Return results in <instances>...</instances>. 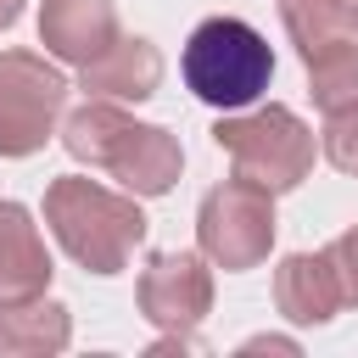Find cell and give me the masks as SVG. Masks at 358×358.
I'll list each match as a JSON object with an SVG mask.
<instances>
[{
  "mask_svg": "<svg viewBox=\"0 0 358 358\" xmlns=\"http://www.w3.org/2000/svg\"><path fill=\"white\" fill-rule=\"evenodd\" d=\"M45 224L50 235L62 241V252L84 268V274H123L134 246L145 241V213H140V196H117L84 173H62L45 185Z\"/></svg>",
  "mask_w": 358,
  "mask_h": 358,
  "instance_id": "cell-1",
  "label": "cell"
},
{
  "mask_svg": "<svg viewBox=\"0 0 358 358\" xmlns=\"http://www.w3.org/2000/svg\"><path fill=\"white\" fill-rule=\"evenodd\" d=\"M179 67H185V84H190L196 101H207L218 112H246L274 78V50L252 22L207 17V22L190 28Z\"/></svg>",
  "mask_w": 358,
  "mask_h": 358,
  "instance_id": "cell-2",
  "label": "cell"
},
{
  "mask_svg": "<svg viewBox=\"0 0 358 358\" xmlns=\"http://www.w3.org/2000/svg\"><path fill=\"white\" fill-rule=\"evenodd\" d=\"M218 151L229 157L235 179L263 185L268 196L296 190L313 168V129L291 106H257V112H224L213 123Z\"/></svg>",
  "mask_w": 358,
  "mask_h": 358,
  "instance_id": "cell-3",
  "label": "cell"
},
{
  "mask_svg": "<svg viewBox=\"0 0 358 358\" xmlns=\"http://www.w3.org/2000/svg\"><path fill=\"white\" fill-rule=\"evenodd\" d=\"M274 196L263 185H246V179H224L201 196L196 207V241H201V257L241 274V268H257L274 246Z\"/></svg>",
  "mask_w": 358,
  "mask_h": 358,
  "instance_id": "cell-4",
  "label": "cell"
},
{
  "mask_svg": "<svg viewBox=\"0 0 358 358\" xmlns=\"http://www.w3.org/2000/svg\"><path fill=\"white\" fill-rule=\"evenodd\" d=\"M67 112V78L34 50H0V157H34Z\"/></svg>",
  "mask_w": 358,
  "mask_h": 358,
  "instance_id": "cell-5",
  "label": "cell"
},
{
  "mask_svg": "<svg viewBox=\"0 0 358 358\" xmlns=\"http://www.w3.org/2000/svg\"><path fill=\"white\" fill-rule=\"evenodd\" d=\"M140 313L157 330H196L213 308V268L196 252H151L134 285Z\"/></svg>",
  "mask_w": 358,
  "mask_h": 358,
  "instance_id": "cell-6",
  "label": "cell"
},
{
  "mask_svg": "<svg viewBox=\"0 0 358 358\" xmlns=\"http://www.w3.org/2000/svg\"><path fill=\"white\" fill-rule=\"evenodd\" d=\"M162 84V50L140 34H117L95 62L78 67V90L90 101H151Z\"/></svg>",
  "mask_w": 358,
  "mask_h": 358,
  "instance_id": "cell-7",
  "label": "cell"
},
{
  "mask_svg": "<svg viewBox=\"0 0 358 358\" xmlns=\"http://www.w3.org/2000/svg\"><path fill=\"white\" fill-rule=\"evenodd\" d=\"M179 168H185V151L162 123H129L117 151L106 157V173L129 196H168L179 185Z\"/></svg>",
  "mask_w": 358,
  "mask_h": 358,
  "instance_id": "cell-8",
  "label": "cell"
},
{
  "mask_svg": "<svg viewBox=\"0 0 358 358\" xmlns=\"http://www.w3.org/2000/svg\"><path fill=\"white\" fill-rule=\"evenodd\" d=\"M117 39V6L112 0H45L39 6V45L56 62H95Z\"/></svg>",
  "mask_w": 358,
  "mask_h": 358,
  "instance_id": "cell-9",
  "label": "cell"
},
{
  "mask_svg": "<svg viewBox=\"0 0 358 358\" xmlns=\"http://www.w3.org/2000/svg\"><path fill=\"white\" fill-rule=\"evenodd\" d=\"M274 308H280L291 324H330V319L347 308L330 257H324V252H291V257L274 268Z\"/></svg>",
  "mask_w": 358,
  "mask_h": 358,
  "instance_id": "cell-10",
  "label": "cell"
},
{
  "mask_svg": "<svg viewBox=\"0 0 358 358\" xmlns=\"http://www.w3.org/2000/svg\"><path fill=\"white\" fill-rule=\"evenodd\" d=\"M50 252L39 241V224L22 201H0V302L50 291Z\"/></svg>",
  "mask_w": 358,
  "mask_h": 358,
  "instance_id": "cell-11",
  "label": "cell"
},
{
  "mask_svg": "<svg viewBox=\"0 0 358 358\" xmlns=\"http://www.w3.org/2000/svg\"><path fill=\"white\" fill-rule=\"evenodd\" d=\"M67 341H73V313L45 291L0 302V358H50Z\"/></svg>",
  "mask_w": 358,
  "mask_h": 358,
  "instance_id": "cell-12",
  "label": "cell"
},
{
  "mask_svg": "<svg viewBox=\"0 0 358 358\" xmlns=\"http://www.w3.org/2000/svg\"><path fill=\"white\" fill-rule=\"evenodd\" d=\"M280 22H285L302 67L319 62V56H330V50H341V45H358L347 0H280Z\"/></svg>",
  "mask_w": 358,
  "mask_h": 358,
  "instance_id": "cell-13",
  "label": "cell"
},
{
  "mask_svg": "<svg viewBox=\"0 0 358 358\" xmlns=\"http://www.w3.org/2000/svg\"><path fill=\"white\" fill-rule=\"evenodd\" d=\"M129 123H134V117H129L117 101H84V106H73V112L62 117V145H67L73 162H90V168L106 173V157L117 151V140H123Z\"/></svg>",
  "mask_w": 358,
  "mask_h": 358,
  "instance_id": "cell-14",
  "label": "cell"
},
{
  "mask_svg": "<svg viewBox=\"0 0 358 358\" xmlns=\"http://www.w3.org/2000/svg\"><path fill=\"white\" fill-rule=\"evenodd\" d=\"M308 95H313V106L324 117L358 106V45H341V50L308 62Z\"/></svg>",
  "mask_w": 358,
  "mask_h": 358,
  "instance_id": "cell-15",
  "label": "cell"
},
{
  "mask_svg": "<svg viewBox=\"0 0 358 358\" xmlns=\"http://www.w3.org/2000/svg\"><path fill=\"white\" fill-rule=\"evenodd\" d=\"M319 145H324V162H330V168H341V173H358V106H347V112H330V117H324V134H319Z\"/></svg>",
  "mask_w": 358,
  "mask_h": 358,
  "instance_id": "cell-16",
  "label": "cell"
},
{
  "mask_svg": "<svg viewBox=\"0 0 358 358\" xmlns=\"http://www.w3.org/2000/svg\"><path fill=\"white\" fill-rule=\"evenodd\" d=\"M324 257H330V268H336L341 302H347V308H358V224H352V229H341V235L324 246Z\"/></svg>",
  "mask_w": 358,
  "mask_h": 358,
  "instance_id": "cell-17",
  "label": "cell"
},
{
  "mask_svg": "<svg viewBox=\"0 0 358 358\" xmlns=\"http://www.w3.org/2000/svg\"><path fill=\"white\" fill-rule=\"evenodd\" d=\"M241 352H296V341L291 336H252V341H241Z\"/></svg>",
  "mask_w": 358,
  "mask_h": 358,
  "instance_id": "cell-18",
  "label": "cell"
},
{
  "mask_svg": "<svg viewBox=\"0 0 358 358\" xmlns=\"http://www.w3.org/2000/svg\"><path fill=\"white\" fill-rule=\"evenodd\" d=\"M17 17H22V0H0V34H6Z\"/></svg>",
  "mask_w": 358,
  "mask_h": 358,
  "instance_id": "cell-19",
  "label": "cell"
},
{
  "mask_svg": "<svg viewBox=\"0 0 358 358\" xmlns=\"http://www.w3.org/2000/svg\"><path fill=\"white\" fill-rule=\"evenodd\" d=\"M347 6H352V28H358V0H347Z\"/></svg>",
  "mask_w": 358,
  "mask_h": 358,
  "instance_id": "cell-20",
  "label": "cell"
}]
</instances>
